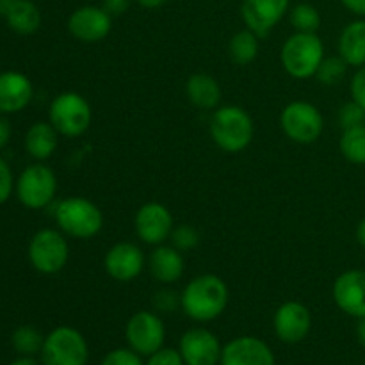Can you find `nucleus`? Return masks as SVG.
I'll return each mask as SVG.
<instances>
[{
  "label": "nucleus",
  "instance_id": "f257e3e1",
  "mask_svg": "<svg viewBox=\"0 0 365 365\" xmlns=\"http://www.w3.org/2000/svg\"><path fill=\"white\" fill-rule=\"evenodd\" d=\"M230 292L223 278L200 274L192 278L180 294V307L185 316L196 323H210L227 310Z\"/></svg>",
  "mask_w": 365,
  "mask_h": 365
},
{
  "label": "nucleus",
  "instance_id": "f03ea898",
  "mask_svg": "<svg viewBox=\"0 0 365 365\" xmlns=\"http://www.w3.org/2000/svg\"><path fill=\"white\" fill-rule=\"evenodd\" d=\"M209 130L217 148L227 153H239L252 145L255 125L242 107L223 106L214 110Z\"/></svg>",
  "mask_w": 365,
  "mask_h": 365
},
{
  "label": "nucleus",
  "instance_id": "7ed1b4c3",
  "mask_svg": "<svg viewBox=\"0 0 365 365\" xmlns=\"http://www.w3.org/2000/svg\"><path fill=\"white\" fill-rule=\"evenodd\" d=\"M324 59V45L316 32H294L289 36L280 52L284 70L292 78L316 77V71Z\"/></svg>",
  "mask_w": 365,
  "mask_h": 365
},
{
  "label": "nucleus",
  "instance_id": "20e7f679",
  "mask_svg": "<svg viewBox=\"0 0 365 365\" xmlns=\"http://www.w3.org/2000/svg\"><path fill=\"white\" fill-rule=\"evenodd\" d=\"M53 217L61 230L75 239H93L103 228L102 210L84 196L61 200L53 210Z\"/></svg>",
  "mask_w": 365,
  "mask_h": 365
},
{
  "label": "nucleus",
  "instance_id": "39448f33",
  "mask_svg": "<svg viewBox=\"0 0 365 365\" xmlns=\"http://www.w3.org/2000/svg\"><path fill=\"white\" fill-rule=\"evenodd\" d=\"M41 365H88L89 346L84 335L71 327H57L45 337Z\"/></svg>",
  "mask_w": 365,
  "mask_h": 365
},
{
  "label": "nucleus",
  "instance_id": "423d86ee",
  "mask_svg": "<svg viewBox=\"0 0 365 365\" xmlns=\"http://www.w3.org/2000/svg\"><path fill=\"white\" fill-rule=\"evenodd\" d=\"M91 106L82 95L75 91H64L50 103L48 120L64 138H78L91 125Z\"/></svg>",
  "mask_w": 365,
  "mask_h": 365
},
{
  "label": "nucleus",
  "instance_id": "0eeeda50",
  "mask_svg": "<svg viewBox=\"0 0 365 365\" xmlns=\"http://www.w3.org/2000/svg\"><path fill=\"white\" fill-rule=\"evenodd\" d=\"M29 262L38 273L56 274L64 269L70 259L66 237L53 228H43L32 235L29 242Z\"/></svg>",
  "mask_w": 365,
  "mask_h": 365
},
{
  "label": "nucleus",
  "instance_id": "6e6552de",
  "mask_svg": "<svg viewBox=\"0 0 365 365\" xmlns=\"http://www.w3.org/2000/svg\"><path fill=\"white\" fill-rule=\"evenodd\" d=\"M280 127L291 141L298 145H312L324 130V120L321 110L314 103L291 102L280 114Z\"/></svg>",
  "mask_w": 365,
  "mask_h": 365
},
{
  "label": "nucleus",
  "instance_id": "1a4fd4ad",
  "mask_svg": "<svg viewBox=\"0 0 365 365\" xmlns=\"http://www.w3.org/2000/svg\"><path fill=\"white\" fill-rule=\"evenodd\" d=\"M16 196L24 207L31 210H39L53 202L57 192L56 173L45 164H31L18 177Z\"/></svg>",
  "mask_w": 365,
  "mask_h": 365
},
{
  "label": "nucleus",
  "instance_id": "9d476101",
  "mask_svg": "<svg viewBox=\"0 0 365 365\" xmlns=\"http://www.w3.org/2000/svg\"><path fill=\"white\" fill-rule=\"evenodd\" d=\"M125 339H127L128 348L134 349L138 355L150 356L164 346L166 327L155 312L141 310L127 321Z\"/></svg>",
  "mask_w": 365,
  "mask_h": 365
},
{
  "label": "nucleus",
  "instance_id": "9b49d317",
  "mask_svg": "<svg viewBox=\"0 0 365 365\" xmlns=\"http://www.w3.org/2000/svg\"><path fill=\"white\" fill-rule=\"evenodd\" d=\"M135 234L143 242L150 246H159L170 239L173 232V216L166 205L159 202L145 203L135 212Z\"/></svg>",
  "mask_w": 365,
  "mask_h": 365
},
{
  "label": "nucleus",
  "instance_id": "f8f14e48",
  "mask_svg": "<svg viewBox=\"0 0 365 365\" xmlns=\"http://www.w3.org/2000/svg\"><path fill=\"white\" fill-rule=\"evenodd\" d=\"M113 29V16L103 7H77L68 18V31L82 43H98L109 36Z\"/></svg>",
  "mask_w": 365,
  "mask_h": 365
},
{
  "label": "nucleus",
  "instance_id": "ddd939ff",
  "mask_svg": "<svg viewBox=\"0 0 365 365\" xmlns=\"http://www.w3.org/2000/svg\"><path fill=\"white\" fill-rule=\"evenodd\" d=\"M274 334L284 344H298L312 330V314L303 303L285 302L273 317Z\"/></svg>",
  "mask_w": 365,
  "mask_h": 365
},
{
  "label": "nucleus",
  "instance_id": "4468645a",
  "mask_svg": "<svg viewBox=\"0 0 365 365\" xmlns=\"http://www.w3.org/2000/svg\"><path fill=\"white\" fill-rule=\"evenodd\" d=\"M178 351L185 365H217L223 346L207 328H191L180 337Z\"/></svg>",
  "mask_w": 365,
  "mask_h": 365
},
{
  "label": "nucleus",
  "instance_id": "2eb2a0df",
  "mask_svg": "<svg viewBox=\"0 0 365 365\" xmlns=\"http://www.w3.org/2000/svg\"><path fill=\"white\" fill-rule=\"evenodd\" d=\"M334 302L346 316L365 317V271L349 269L339 274L331 287Z\"/></svg>",
  "mask_w": 365,
  "mask_h": 365
},
{
  "label": "nucleus",
  "instance_id": "dca6fc26",
  "mask_svg": "<svg viewBox=\"0 0 365 365\" xmlns=\"http://www.w3.org/2000/svg\"><path fill=\"white\" fill-rule=\"evenodd\" d=\"M291 0H242L241 18L259 38L269 34L289 11Z\"/></svg>",
  "mask_w": 365,
  "mask_h": 365
},
{
  "label": "nucleus",
  "instance_id": "f3484780",
  "mask_svg": "<svg viewBox=\"0 0 365 365\" xmlns=\"http://www.w3.org/2000/svg\"><path fill=\"white\" fill-rule=\"evenodd\" d=\"M274 353L262 339L245 335L223 346L220 365H274Z\"/></svg>",
  "mask_w": 365,
  "mask_h": 365
},
{
  "label": "nucleus",
  "instance_id": "a211bd4d",
  "mask_svg": "<svg viewBox=\"0 0 365 365\" xmlns=\"http://www.w3.org/2000/svg\"><path fill=\"white\" fill-rule=\"evenodd\" d=\"M145 253L134 242H118L107 250L103 267L116 282H132L145 269Z\"/></svg>",
  "mask_w": 365,
  "mask_h": 365
},
{
  "label": "nucleus",
  "instance_id": "6ab92c4d",
  "mask_svg": "<svg viewBox=\"0 0 365 365\" xmlns=\"http://www.w3.org/2000/svg\"><path fill=\"white\" fill-rule=\"evenodd\" d=\"M34 96V88L27 75L20 71L0 73V114L24 110Z\"/></svg>",
  "mask_w": 365,
  "mask_h": 365
},
{
  "label": "nucleus",
  "instance_id": "aec40b11",
  "mask_svg": "<svg viewBox=\"0 0 365 365\" xmlns=\"http://www.w3.org/2000/svg\"><path fill=\"white\" fill-rule=\"evenodd\" d=\"M148 269L150 274L160 284H175V282L180 280L185 269L182 252H178L175 246H155V250L148 257Z\"/></svg>",
  "mask_w": 365,
  "mask_h": 365
},
{
  "label": "nucleus",
  "instance_id": "412c9836",
  "mask_svg": "<svg viewBox=\"0 0 365 365\" xmlns=\"http://www.w3.org/2000/svg\"><path fill=\"white\" fill-rule=\"evenodd\" d=\"M189 102L203 110L217 109L221 102V88L216 78L209 73H192L185 82Z\"/></svg>",
  "mask_w": 365,
  "mask_h": 365
},
{
  "label": "nucleus",
  "instance_id": "4be33fe9",
  "mask_svg": "<svg viewBox=\"0 0 365 365\" xmlns=\"http://www.w3.org/2000/svg\"><path fill=\"white\" fill-rule=\"evenodd\" d=\"M339 56L348 66H365V20H355L346 25L339 38Z\"/></svg>",
  "mask_w": 365,
  "mask_h": 365
},
{
  "label": "nucleus",
  "instance_id": "5701e85b",
  "mask_svg": "<svg viewBox=\"0 0 365 365\" xmlns=\"http://www.w3.org/2000/svg\"><path fill=\"white\" fill-rule=\"evenodd\" d=\"M57 138H59V132L53 128L50 121L48 123L38 121V123L31 125V128L25 134V150L32 159L46 160L56 152Z\"/></svg>",
  "mask_w": 365,
  "mask_h": 365
},
{
  "label": "nucleus",
  "instance_id": "b1692460",
  "mask_svg": "<svg viewBox=\"0 0 365 365\" xmlns=\"http://www.w3.org/2000/svg\"><path fill=\"white\" fill-rule=\"evenodd\" d=\"M6 21L13 32L29 36L41 27V13L31 0H14L9 13L6 14Z\"/></svg>",
  "mask_w": 365,
  "mask_h": 365
},
{
  "label": "nucleus",
  "instance_id": "393cba45",
  "mask_svg": "<svg viewBox=\"0 0 365 365\" xmlns=\"http://www.w3.org/2000/svg\"><path fill=\"white\" fill-rule=\"evenodd\" d=\"M228 53H230V59L239 66L253 63L259 56V36L250 29L235 32L228 43Z\"/></svg>",
  "mask_w": 365,
  "mask_h": 365
},
{
  "label": "nucleus",
  "instance_id": "a878e982",
  "mask_svg": "<svg viewBox=\"0 0 365 365\" xmlns=\"http://www.w3.org/2000/svg\"><path fill=\"white\" fill-rule=\"evenodd\" d=\"M341 153L344 155L346 160L351 164H365V125L359 127L346 128L341 135V143H339Z\"/></svg>",
  "mask_w": 365,
  "mask_h": 365
},
{
  "label": "nucleus",
  "instance_id": "bb28decb",
  "mask_svg": "<svg viewBox=\"0 0 365 365\" xmlns=\"http://www.w3.org/2000/svg\"><path fill=\"white\" fill-rule=\"evenodd\" d=\"M43 342H45V337L41 335V331L29 324L18 327L11 335V344H13L14 351L21 356H34L36 353H41Z\"/></svg>",
  "mask_w": 365,
  "mask_h": 365
},
{
  "label": "nucleus",
  "instance_id": "cd10ccee",
  "mask_svg": "<svg viewBox=\"0 0 365 365\" xmlns=\"http://www.w3.org/2000/svg\"><path fill=\"white\" fill-rule=\"evenodd\" d=\"M289 20L296 32H316L321 25V14L312 4L302 2L292 7Z\"/></svg>",
  "mask_w": 365,
  "mask_h": 365
},
{
  "label": "nucleus",
  "instance_id": "c85d7f7f",
  "mask_svg": "<svg viewBox=\"0 0 365 365\" xmlns=\"http://www.w3.org/2000/svg\"><path fill=\"white\" fill-rule=\"evenodd\" d=\"M348 73V63L341 56L324 57L316 71V78L323 86H337Z\"/></svg>",
  "mask_w": 365,
  "mask_h": 365
},
{
  "label": "nucleus",
  "instance_id": "c756f323",
  "mask_svg": "<svg viewBox=\"0 0 365 365\" xmlns=\"http://www.w3.org/2000/svg\"><path fill=\"white\" fill-rule=\"evenodd\" d=\"M171 246L178 250V252H189V250H195L200 242V234L195 227L191 225H180V227L173 228L170 235Z\"/></svg>",
  "mask_w": 365,
  "mask_h": 365
},
{
  "label": "nucleus",
  "instance_id": "7c9ffc66",
  "mask_svg": "<svg viewBox=\"0 0 365 365\" xmlns=\"http://www.w3.org/2000/svg\"><path fill=\"white\" fill-rule=\"evenodd\" d=\"M339 123H341L342 130L365 125V109L356 102H353V100L344 103L341 110H339Z\"/></svg>",
  "mask_w": 365,
  "mask_h": 365
},
{
  "label": "nucleus",
  "instance_id": "2f4dec72",
  "mask_svg": "<svg viewBox=\"0 0 365 365\" xmlns=\"http://www.w3.org/2000/svg\"><path fill=\"white\" fill-rule=\"evenodd\" d=\"M100 365H145L141 360V355L130 348H118L107 353L102 359Z\"/></svg>",
  "mask_w": 365,
  "mask_h": 365
},
{
  "label": "nucleus",
  "instance_id": "473e14b6",
  "mask_svg": "<svg viewBox=\"0 0 365 365\" xmlns=\"http://www.w3.org/2000/svg\"><path fill=\"white\" fill-rule=\"evenodd\" d=\"M152 303L157 312H175L180 307V296L171 289H160L153 294Z\"/></svg>",
  "mask_w": 365,
  "mask_h": 365
},
{
  "label": "nucleus",
  "instance_id": "72a5a7b5",
  "mask_svg": "<svg viewBox=\"0 0 365 365\" xmlns=\"http://www.w3.org/2000/svg\"><path fill=\"white\" fill-rule=\"evenodd\" d=\"M145 365H185L180 351L173 348H160L159 351L152 353Z\"/></svg>",
  "mask_w": 365,
  "mask_h": 365
},
{
  "label": "nucleus",
  "instance_id": "f704fd0d",
  "mask_svg": "<svg viewBox=\"0 0 365 365\" xmlns=\"http://www.w3.org/2000/svg\"><path fill=\"white\" fill-rule=\"evenodd\" d=\"M349 93H351L353 102H356L365 109V66L356 68L355 75L349 82Z\"/></svg>",
  "mask_w": 365,
  "mask_h": 365
},
{
  "label": "nucleus",
  "instance_id": "c9c22d12",
  "mask_svg": "<svg viewBox=\"0 0 365 365\" xmlns=\"http://www.w3.org/2000/svg\"><path fill=\"white\" fill-rule=\"evenodd\" d=\"M13 189H14V178H13V173H11V168L9 164L0 157V205L9 200Z\"/></svg>",
  "mask_w": 365,
  "mask_h": 365
},
{
  "label": "nucleus",
  "instance_id": "e433bc0d",
  "mask_svg": "<svg viewBox=\"0 0 365 365\" xmlns=\"http://www.w3.org/2000/svg\"><path fill=\"white\" fill-rule=\"evenodd\" d=\"M102 7L110 16H120L130 7V0H103Z\"/></svg>",
  "mask_w": 365,
  "mask_h": 365
},
{
  "label": "nucleus",
  "instance_id": "4c0bfd02",
  "mask_svg": "<svg viewBox=\"0 0 365 365\" xmlns=\"http://www.w3.org/2000/svg\"><path fill=\"white\" fill-rule=\"evenodd\" d=\"M11 139V125L9 121H7L6 114H0V148H4V146L9 143Z\"/></svg>",
  "mask_w": 365,
  "mask_h": 365
},
{
  "label": "nucleus",
  "instance_id": "58836bf2",
  "mask_svg": "<svg viewBox=\"0 0 365 365\" xmlns=\"http://www.w3.org/2000/svg\"><path fill=\"white\" fill-rule=\"evenodd\" d=\"M342 6L356 16H365V0H341Z\"/></svg>",
  "mask_w": 365,
  "mask_h": 365
},
{
  "label": "nucleus",
  "instance_id": "ea45409f",
  "mask_svg": "<svg viewBox=\"0 0 365 365\" xmlns=\"http://www.w3.org/2000/svg\"><path fill=\"white\" fill-rule=\"evenodd\" d=\"M135 2H138L139 6L146 7V9H157V7L164 6L168 0H135Z\"/></svg>",
  "mask_w": 365,
  "mask_h": 365
},
{
  "label": "nucleus",
  "instance_id": "a19ab883",
  "mask_svg": "<svg viewBox=\"0 0 365 365\" xmlns=\"http://www.w3.org/2000/svg\"><path fill=\"white\" fill-rule=\"evenodd\" d=\"M355 235H356V241H359V245L365 250V217L362 221H360L359 225H356Z\"/></svg>",
  "mask_w": 365,
  "mask_h": 365
},
{
  "label": "nucleus",
  "instance_id": "79ce46f5",
  "mask_svg": "<svg viewBox=\"0 0 365 365\" xmlns=\"http://www.w3.org/2000/svg\"><path fill=\"white\" fill-rule=\"evenodd\" d=\"M356 339H359L360 344L365 348V317L359 319V324H356Z\"/></svg>",
  "mask_w": 365,
  "mask_h": 365
},
{
  "label": "nucleus",
  "instance_id": "37998d69",
  "mask_svg": "<svg viewBox=\"0 0 365 365\" xmlns=\"http://www.w3.org/2000/svg\"><path fill=\"white\" fill-rule=\"evenodd\" d=\"M9 365H39L32 356H18L16 360H13Z\"/></svg>",
  "mask_w": 365,
  "mask_h": 365
},
{
  "label": "nucleus",
  "instance_id": "c03bdc74",
  "mask_svg": "<svg viewBox=\"0 0 365 365\" xmlns=\"http://www.w3.org/2000/svg\"><path fill=\"white\" fill-rule=\"evenodd\" d=\"M13 2H14V0H0V16L6 18V14L9 13Z\"/></svg>",
  "mask_w": 365,
  "mask_h": 365
}]
</instances>
